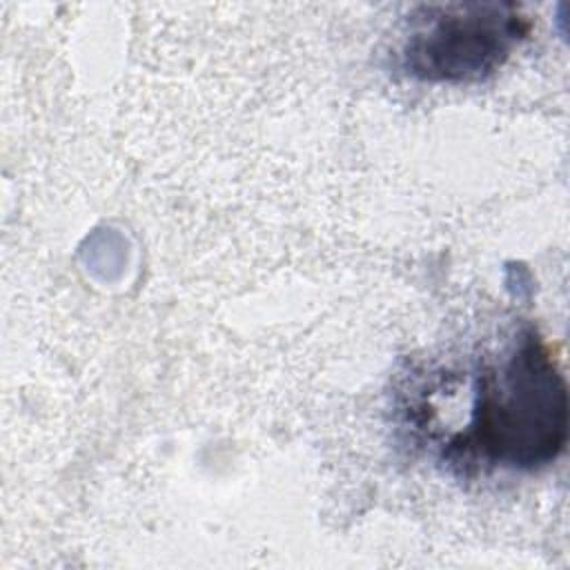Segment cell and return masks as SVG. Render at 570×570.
<instances>
[{"label": "cell", "instance_id": "7a4b0ae2", "mask_svg": "<svg viewBox=\"0 0 570 570\" xmlns=\"http://www.w3.org/2000/svg\"><path fill=\"white\" fill-rule=\"evenodd\" d=\"M514 2L421 4L401 47L403 69L421 82H474L492 76L528 38Z\"/></svg>", "mask_w": 570, "mask_h": 570}, {"label": "cell", "instance_id": "6da1fadb", "mask_svg": "<svg viewBox=\"0 0 570 570\" xmlns=\"http://www.w3.org/2000/svg\"><path fill=\"white\" fill-rule=\"evenodd\" d=\"M472 392L470 421L448 443L465 461L532 472L563 452L568 390L534 327H523L505 356L476 374Z\"/></svg>", "mask_w": 570, "mask_h": 570}]
</instances>
